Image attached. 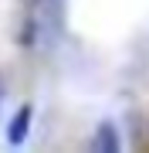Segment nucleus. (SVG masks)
<instances>
[{
	"label": "nucleus",
	"instance_id": "nucleus-1",
	"mask_svg": "<svg viewBox=\"0 0 149 153\" xmlns=\"http://www.w3.org/2000/svg\"><path fill=\"white\" fill-rule=\"evenodd\" d=\"M92 153H119L122 150V140H119V129L112 126L109 119L95 126V136H92Z\"/></svg>",
	"mask_w": 149,
	"mask_h": 153
},
{
	"label": "nucleus",
	"instance_id": "nucleus-2",
	"mask_svg": "<svg viewBox=\"0 0 149 153\" xmlns=\"http://www.w3.org/2000/svg\"><path fill=\"white\" fill-rule=\"evenodd\" d=\"M31 123H34V105H21V109L14 112L10 126H7V143H10V146H21V143L27 140V133H31Z\"/></svg>",
	"mask_w": 149,
	"mask_h": 153
},
{
	"label": "nucleus",
	"instance_id": "nucleus-3",
	"mask_svg": "<svg viewBox=\"0 0 149 153\" xmlns=\"http://www.w3.org/2000/svg\"><path fill=\"white\" fill-rule=\"evenodd\" d=\"M4 99H7V88H4V78H0V109H4Z\"/></svg>",
	"mask_w": 149,
	"mask_h": 153
}]
</instances>
